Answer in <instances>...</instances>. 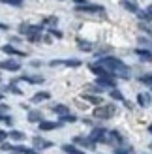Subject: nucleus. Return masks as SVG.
Listing matches in <instances>:
<instances>
[{
    "label": "nucleus",
    "mask_w": 152,
    "mask_h": 154,
    "mask_svg": "<svg viewBox=\"0 0 152 154\" xmlns=\"http://www.w3.org/2000/svg\"><path fill=\"white\" fill-rule=\"evenodd\" d=\"M98 64L102 68H105L109 73L113 75H118V77H128V66L122 62L120 58H115V57H105V58H100L98 60Z\"/></svg>",
    "instance_id": "nucleus-1"
},
{
    "label": "nucleus",
    "mask_w": 152,
    "mask_h": 154,
    "mask_svg": "<svg viewBox=\"0 0 152 154\" xmlns=\"http://www.w3.org/2000/svg\"><path fill=\"white\" fill-rule=\"evenodd\" d=\"M115 113H117L115 105H100L94 109V117L96 119H111Z\"/></svg>",
    "instance_id": "nucleus-2"
},
{
    "label": "nucleus",
    "mask_w": 152,
    "mask_h": 154,
    "mask_svg": "<svg viewBox=\"0 0 152 154\" xmlns=\"http://www.w3.org/2000/svg\"><path fill=\"white\" fill-rule=\"evenodd\" d=\"M105 135H107V130H103V128H94L92 134H90V141H94V143L102 141V143H105Z\"/></svg>",
    "instance_id": "nucleus-3"
},
{
    "label": "nucleus",
    "mask_w": 152,
    "mask_h": 154,
    "mask_svg": "<svg viewBox=\"0 0 152 154\" xmlns=\"http://www.w3.org/2000/svg\"><path fill=\"white\" fill-rule=\"evenodd\" d=\"M0 70L19 72V70H21V64H19V62H15V60H4V62H0Z\"/></svg>",
    "instance_id": "nucleus-4"
},
{
    "label": "nucleus",
    "mask_w": 152,
    "mask_h": 154,
    "mask_svg": "<svg viewBox=\"0 0 152 154\" xmlns=\"http://www.w3.org/2000/svg\"><path fill=\"white\" fill-rule=\"evenodd\" d=\"M2 53H8V55H13V57H26V53L15 49L13 45H2Z\"/></svg>",
    "instance_id": "nucleus-5"
},
{
    "label": "nucleus",
    "mask_w": 152,
    "mask_h": 154,
    "mask_svg": "<svg viewBox=\"0 0 152 154\" xmlns=\"http://www.w3.org/2000/svg\"><path fill=\"white\" fill-rule=\"evenodd\" d=\"M77 11H88V13H92V11H103V8L102 6H96V4H83V6H77Z\"/></svg>",
    "instance_id": "nucleus-6"
},
{
    "label": "nucleus",
    "mask_w": 152,
    "mask_h": 154,
    "mask_svg": "<svg viewBox=\"0 0 152 154\" xmlns=\"http://www.w3.org/2000/svg\"><path fill=\"white\" fill-rule=\"evenodd\" d=\"M60 64L77 68V66H81V60H53V62H51V66H60Z\"/></svg>",
    "instance_id": "nucleus-7"
},
{
    "label": "nucleus",
    "mask_w": 152,
    "mask_h": 154,
    "mask_svg": "<svg viewBox=\"0 0 152 154\" xmlns=\"http://www.w3.org/2000/svg\"><path fill=\"white\" fill-rule=\"evenodd\" d=\"M34 149H49V147H53V143L51 141H45V139H41V137H34Z\"/></svg>",
    "instance_id": "nucleus-8"
},
{
    "label": "nucleus",
    "mask_w": 152,
    "mask_h": 154,
    "mask_svg": "<svg viewBox=\"0 0 152 154\" xmlns=\"http://www.w3.org/2000/svg\"><path fill=\"white\" fill-rule=\"evenodd\" d=\"M115 79H111L109 75H105V77H98V87H115Z\"/></svg>",
    "instance_id": "nucleus-9"
},
{
    "label": "nucleus",
    "mask_w": 152,
    "mask_h": 154,
    "mask_svg": "<svg viewBox=\"0 0 152 154\" xmlns=\"http://www.w3.org/2000/svg\"><path fill=\"white\" fill-rule=\"evenodd\" d=\"M58 126H60L58 122H47V120H40V130H43V132L55 130V128H58Z\"/></svg>",
    "instance_id": "nucleus-10"
},
{
    "label": "nucleus",
    "mask_w": 152,
    "mask_h": 154,
    "mask_svg": "<svg viewBox=\"0 0 152 154\" xmlns=\"http://www.w3.org/2000/svg\"><path fill=\"white\" fill-rule=\"evenodd\" d=\"M135 53L143 58V60H147V62H152V53L147 51V49H135Z\"/></svg>",
    "instance_id": "nucleus-11"
},
{
    "label": "nucleus",
    "mask_w": 152,
    "mask_h": 154,
    "mask_svg": "<svg viewBox=\"0 0 152 154\" xmlns=\"http://www.w3.org/2000/svg\"><path fill=\"white\" fill-rule=\"evenodd\" d=\"M49 98H51L49 92H38V94H34L32 102H34V103H38V102H45V100H49Z\"/></svg>",
    "instance_id": "nucleus-12"
},
{
    "label": "nucleus",
    "mask_w": 152,
    "mask_h": 154,
    "mask_svg": "<svg viewBox=\"0 0 152 154\" xmlns=\"http://www.w3.org/2000/svg\"><path fill=\"white\" fill-rule=\"evenodd\" d=\"M122 6L126 8L128 11H132V13H139L137 6H135V2H132V0H122Z\"/></svg>",
    "instance_id": "nucleus-13"
},
{
    "label": "nucleus",
    "mask_w": 152,
    "mask_h": 154,
    "mask_svg": "<svg viewBox=\"0 0 152 154\" xmlns=\"http://www.w3.org/2000/svg\"><path fill=\"white\" fill-rule=\"evenodd\" d=\"M23 81H28L32 85H40V83H43V77H40V75H26V77H23Z\"/></svg>",
    "instance_id": "nucleus-14"
},
{
    "label": "nucleus",
    "mask_w": 152,
    "mask_h": 154,
    "mask_svg": "<svg viewBox=\"0 0 152 154\" xmlns=\"http://www.w3.org/2000/svg\"><path fill=\"white\" fill-rule=\"evenodd\" d=\"M64 152L66 154H85V152H83V150H79L77 147H73V145H64Z\"/></svg>",
    "instance_id": "nucleus-15"
},
{
    "label": "nucleus",
    "mask_w": 152,
    "mask_h": 154,
    "mask_svg": "<svg viewBox=\"0 0 152 154\" xmlns=\"http://www.w3.org/2000/svg\"><path fill=\"white\" fill-rule=\"evenodd\" d=\"M137 103H139L141 107H147V105L150 103V96H148V94H139V96H137Z\"/></svg>",
    "instance_id": "nucleus-16"
},
{
    "label": "nucleus",
    "mask_w": 152,
    "mask_h": 154,
    "mask_svg": "<svg viewBox=\"0 0 152 154\" xmlns=\"http://www.w3.org/2000/svg\"><path fill=\"white\" fill-rule=\"evenodd\" d=\"M75 143H79V145H85V147H88V149H94V141L85 139V137H75Z\"/></svg>",
    "instance_id": "nucleus-17"
},
{
    "label": "nucleus",
    "mask_w": 152,
    "mask_h": 154,
    "mask_svg": "<svg viewBox=\"0 0 152 154\" xmlns=\"http://www.w3.org/2000/svg\"><path fill=\"white\" fill-rule=\"evenodd\" d=\"M41 119H43V117H41L40 111H30V113H28V120H30V122H40Z\"/></svg>",
    "instance_id": "nucleus-18"
},
{
    "label": "nucleus",
    "mask_w": 152,
    "mask_h": 154,
    "mask_svg": "<svg viewBox=\"0 0 152 154\" xmlns=\"http://www.w3.org/2000/svg\"><path fill=\"white\" fill-rule=\"evenodd\" d=\"M11 150H15V152H19V154H40V152H36V150H30V149H26V147H13Z\"/></svg>",
    "instance_id": "nucleus-19"
},
{
    "label": "nucleus",
    "mask_w": 152,
    "mask_h": 154,
    "mask_svg": "<svg viewBox=\"0 0 152 154\" xmlns=\"http://www.w3.org/2000/svg\"><path fill=\"white\" fill-rule=\"evenodd\" d=\"M8 135H10L11 139H15V141H23V139H25V134H23V132H17V130H13V132H10Z\"/></svg>",
    "instance_id": "nucleus-20"
},
{
    "label": "nucleus",
    "mask_w": 152,
    "mask_h": 154,
    "mask_svg": "<svg viewBox=\"0 0 152 154\" xmlns=\"http://www.w3.org/2000/svg\"><path fill=\"white\" fill-rule=\"evenodd\" d=\"M53 111L58 113V115H68V113H70V109H68L66 105H55V107H53Z\"/></svg>",
    "instance_id": "nucleus-21"
},
{
    "label": "nucleus",
    "mask_w": 152,
    "mask_h": 154,
    "mask_svg": "<svg viewBox=\"0 0 152 154\" xmlns=\"http://www.w3.org/2000/svg\"><path fill=\"white\" fill-rule=\"evenodd\" d=\"M111 98L113 100H118V102H124V96H122V92L117 90V88H113L111 90Z\"/></svg>",
    "instance_id": "nucleus-22"
},
{
    "label": "nucleus",
    "mask_w": 152,
    "mask_h": 154,
    "mask_svg": "<svg viewBox=\"0 0 152 154\" xmlns=\"http://www.w3.org/2000/svg\"><path fill=\"white\" fill-rule=\"evenodd\" d=\"M85 100H87V102H90V103L102 105V98H96V96H90V94H87V96H85Z\"/></svg>",
    "instance_id": "nucleus-23"
},
{
    "label": "nucleus",
    "mask_w": 152,
    "mask_h": 154,
    "mask_svg": "<svg viewBox=\"0 0 152 154\" xmlns=\"http://www.w3.org/2000/svg\"><path fill=\"white\" fill-rule=\"evenodd\" d=\"M60 119H62V122H75L77 120V117H75V115H60Z\"/></svg>",
    "instance_id": "nucleus-24"
},
{
    "label": "nucleus",
    "mask_w": 152,
    "mask_h": 154,
    "mask_svg": "<svg viewBox=\"0 0 152 154\" xmlns=\"http://www.w3.org/2000/svg\"><path fill=\"white\" fill-rule=\"evenodd\" d=\"M139 81H141V83H145V85H148V87L152 88V75H145V77H141Z\"/></svg>",
    "instance_id": "nucleus-25"
},
{
    "label": "nucleus",
    "mask_w": 152,
    "mask_h": 154,
    "mask_svg": "<svg viewBox=\"0 0 152 154\" xmlns=\"http://www.w3.org/2000/svg\"><path fill=\"white\" fill-rule=\"evenodd\" d=\"M79 49H83V51H90V49H92V45L87 43V42H79Z\"/></svg>",
    "instance_id": "nucleus-26"
},
{
    "label": "nucleus",
    "mask_w": 152,
    "mask_h": 154,
    "mask_svg": "<svg viewBox=\"0 0 152 154\" xmlns=\"http://www.w3.org/2000/svg\"><path fill=\"white\" fill-rule=\"evenodd\" d=\"M4 4H11V6H21L23 0H2Z\"/></svg>",
    "instance_id": "nucleus-27"
},
{
    "label": "nucleus",
    "mask_w": 152,
    "mask_h": 154,
    "mask_svg": "<svg viewBox=\"0 0 152 154\" xmlns=\"http://www.w3.org/2000/svg\"><path fill=\"white\" fill-rule=\"evenodd\" d=\"M0 149H2V150H11L13 147H11V145H8V143H4V141H2V143H0Z\"/></svg>",
    "instance_id": "nucleus-28"
},
{
    "label": "nucleus",
    "mask_w": 152,
    "mask_h": 154,
    "mask_svg": "<svg viewBox=\"0 0 152 154\" xmlns=\"http://www.w3.org/2000/svg\"><path fill=\"white\" fill-rule=\"evenodd\" d=\"M132 152V149H117V154H128Z\"/></svg>",
    "instance_id": "nucleus-29"
},
{
    "label": "nucleus",
    "mask_w": 152,
    "mask_h": 154,
    "mask_svg": "<svg viewBox=\"0 0 152 154\" xmlns=\"http://www.w3.org/2000/svg\"><path fill=\"white\" fill-rule=\"evenodd\" d=\"M53 23H56V17H49V19H45V25H53Z\"/></svg>",
    "instance_id": "nucleus-30"
},
{
    "label": "nucleus",
    "mask_w": 152,
    "mask_h": 154,
    "mask_svg": "<svg viewBox=\"0 0 152 154\" xmlns=\"http://www.w3.org/2000/svg\"><path fill=\"white\" fill-rule=\"evenodd\" d=\"M6 137H8V134L4 132V130H0V141H4V139H6Z\"/></svg>",
    "instance_id": "nucleus-31"
},
{
    "label": "nucleus",
    "mask_w": 152,
    "mask_h": 154,
    "mask_svg": "<svg viewBox=\"0 0 152 154\" xmlns=\"http://www.w3.org/2000/svg\"><path fill=\"white\" fill-rule=\"evenodd\" d=\"M10 90H11V92H13V94H21V90H19V88H17V87H10Z\"/></svg>",
    "instance_id": "nucleus-32"
},
{
    "label": "nucleus",
    "mask_w": 152,
    "mask_h": 154,
    "mask_svg": "<svg viewBox=\"0 0 152 154\" xmlns=\"http://www.w3.org/2000/svg\"><path fill=\"white\" fill-rule=\"evenodd\" d=\"M51 34H53V36H56V38H60V36H62V34L58 32V30H51Z\"/></svg>",
    "instance_id": "nucleus-33"
},
{
    "label": "nucleus",
    "mask_w": 152,
    "mask_h": 154,
    "mask_svg": "<svg viewBox=\"0 0 152 154\" xmlns=\"http://www.w3.org/2000/svg\"><path fill=\"white\" fill-rule=\"evenodd\" d=\"M0 30H8V25H4V23H0Z\"/></svg>",
    "instance_id": "nucleus-34"
},
{
    "label": "nucleus",
    "mask_w": 152,
    "mask_h": 154,
    "mask_svg": "<svg viewBox=\"0 0 152 154\" xmlns=\"http://www.w3.org/2000/svg\"><path fill=\"white\" fill-rule=\"evenodd\" d=\"M147 13H148V15H152V4L148 6V10H147Z\"/></svg>",
    "instance_id": "nucleus-35"
},
{
    "label": "nucleus",
    "mask_w": 152,
    "mask_h": 154,
    "mask_svg": "<svg viewBox=\"0 0 152 154\" xmlns=\"http://www.w3.org/2000/svg\"><path fill=\"white\" fill-rule=\"evenodd\" d=\"M148 132H150V134H152V124H150V126H148Z\"/></svg>",
    "instance_id": "nucleus-36"
},
{
    "label": "nucleus",
    "mask_w": 152,
    "mask_h": 154,
    "mask_svg": "<svg viewBox=\"0 0 152 154\" xmlns=\"http://www.w3.org/2000/svg\"><path fill=\"white\" fill-rule=\"evenodd\" d=\"M0 102H2V96H0Z\"/></svg>",
    "instance_id": "nucleus-37"
}]
</instances>
